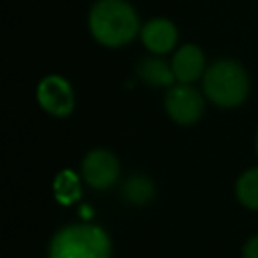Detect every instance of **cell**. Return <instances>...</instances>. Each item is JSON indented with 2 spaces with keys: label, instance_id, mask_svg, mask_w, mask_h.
<instances>
[{
  "label": "cell",
  "instance_id": "1",
  "mask_svg": "<svg viewBox=\"0 0 258 258\" xmlns=\"http://www.w3.org/2000/svg\"><path fill=\"white\" fill-rule=\"evenodd\" d=\"M89 29L99 44L118 48L137 37L140 20L125 0H97L89 13Z\"/></svg>",
  "mask_w": 258,
  "mask_h": 258
},
{
  "label": "cell",
  "instance_id": "2",
  "mask_svg": "<svg viewBox=\"0 0 258 258\" xmlns=\"http://www.w3.org/2000/svg\"><path fill=\"white\" fill-rule=\"evenodd\" d=\"M111 242L103 228L73 225L60 230L50 246V258H110Z\"/></svg>",
  "mask_w": 258,
  "mask_h": 258
},
{
  "label": "cell",
  "instance_id": "3",
  "mask_svg": "<svg viewBox=\"0 0 258 258\" xmlns=\"http://www.w3.org/2000/svg\"><path fill=\"white\" fill-rule=\"evenodd\" d=\"M204 89L214 104L233 108L246 99L249 92V80L237 62L219 60L205 71Z\"/></svg>",
  "mask_w": 258,
  "mask_h": 258
},
{
  "label": "cell",
  "instance_id": "4",
  "mask_svg": "<svg viewBox=\"0 0 258 258\" xmlns=\"http://www.w3.org/2000/svg\"><path fill=\"white\" fill-rule=\"evenodd\" d=\"M37 101L55 117H68L75 106L73 89L68 80L58 75H50L37 85Z\"/></svg>",
  "mask_w": 258,
  "mask_h": 258
},
{
  "label": "cell",
  "instance_id": "5",
  "mask_svg": "<svg viewBox=\"0 0 258 258\" xmlns=\"http://www.w3.org/2000/svg\"><path fill=\"white\" fill-rule=\"evenodd\" d=\"M165 106L170 118H173L177 124L187 125L200 118L202 111H204V101L193 87H187L186 83H182L179 87H173L166 94Z\"/></svg>",
  "mask_w": 258,
  "mask_h": 258
},
{
  "label": "cell",
  "instance_id": "6",
  "mask_svg": "<svg viewBox=\"0 0 258 258\" xmlns=\"http://www.w3.org/2000/svg\"><path fill=\"white\" fill-rule=\"evenodd\" d=\"M82 170L87 184L96 189H106L118 177V163L108 151H92L87 154Z\"/></svg>",
  "mask_w": 258,
  "mask_h": 258
},
{
  "label": "cell",
  "instance_id": "7",
  "mask_svg": "<svg viewBox=\"0 0 258 258\" xmlns=\"http://www.w3.org/2000/svg\"><path fill=\"white\" fill-rule=\"evenodd\" d=\"M142 43L145 44L149 51L152 53H168L177 43V29L170 20L165 18H156L147 22L140 30Z\"/></svg>",
  "mask_w": 258,
  "mask_h": 258
},
{
  "label": "cell",
  "instance_id": "8",
  "mask_svg": "<svg viewBox=\"0 0 258 258\" xmlns=\"http://www.w3.org/2000/svg\"><path fill=\"white\" fill-rule=\"evenodd\" d=\"M205 66L204 53L195 44H184L182 48L177 50V53L172 58V69L175 78L180 83L195 82L202 75Z\"/></svg>",
  "mask_w": 258,
  "mask_h": 258
},
{
  "label": "cell",
  "instance_id": "9",
  "mask_svg": "<svg viewBox=\"0 0 258 258\" xmlns=\"http://www.w3.org/2000/svg\"><path fill=\"white\" fill-rule=\"evenodd\" d=\"M138 75L149 85H172L173 80H177L173 69L165 60L158 58H145L138 66Z\"/></svg>",
  "mask_w": 258,
  "mask_h": 258
},
{
  "label": "cell",
  "instance_id": "10",
  "mask_svg": "<svg viewBox=\"0 0 258 258\" xmlns=\"http://www.w3.org/2000/svg\"><path fill=\"white\" fill-rule=\"evenodd\" d=\"M55 189V198L60 202L62 205H71L82 197V189H80V180L69 170H64L62 173H58L53 184Z\"/></svg>",
  "mask_w": 258,
  "mask_h": 258
},
{
  "label": "cell",
  "instance_id": "11",
  "mask_svg": "<svg viewBox=\"0 0 258 258\" xmlns=\"http://www.w3.org/2000/svg\"><path fill=\"white\" fill-rule=\"evenodd\" d=\"M237 198L247 209L258 211V168L247 170L237 180Z\"/></svg>",
  "mask_w": 258,
  "mask_h": 258
},
{
  "label": "cell",
  "instance_id": "12",
  "mask_svg": "<svg viewBox=\"0 0 258 258\" xmlns=\"http://www.w3.org/2000/svg\"><path fill=\"white\" fill-rule=\"evenodd\" d=\"M124 198L135 205H142L149 202L154 197V186L147 177H131L125 182L124 191H122Z\"/></svg>",
  "mask_w": 258,
  "mask_h": 258
},
{
  "label": "cell",
  "instance_id": "13",
  "mask_svg": "<svg viewBox=\"0 0 258 258\" xmlns=\"http://www.w3.org/2000/svg\"><path fill=\"white\" fill-rule=\"evenodd\" d=\"M242 258H258V235L251 237L242 249Z\"/></svg>",
  "mask_w": 258,
  "mask_h": 258
},
{
  "label": "cell",
  "instance_id": "14",
  "mask_svg": "<svg viewBox=\"0 0 258 258\" xmlns=\"http://www.w3.org/2000/svg\"><path fill=\"white\" fill-rule=\"evenodd\" d=\"M256 154H258V133H256Z\"/></svg>",
  "mask_w": 258,
  "mask_h": 258
}]
</instances>
